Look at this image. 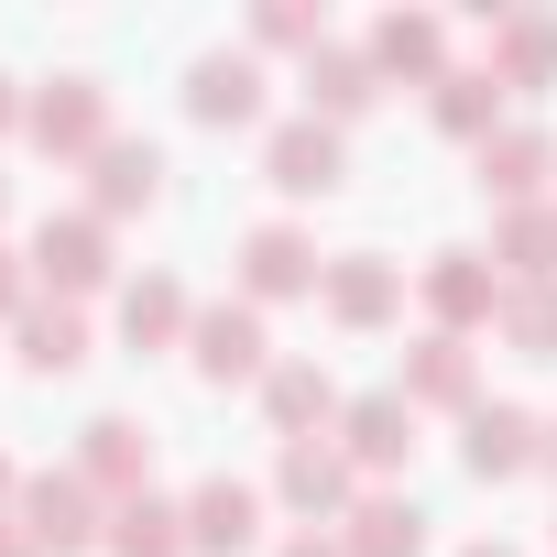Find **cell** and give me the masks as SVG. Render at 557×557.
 Returning <instances> with one entry per match:
<instances>
[{
  "mask_svg": "<svg viewBox=\"0 0 557 557\" xmlns=\"http://www.w3.org/2000/svg\"><path fill=\"white\" fill-rule=\"evenodd\" d=\"M426 546V513L416 503H361L350 513V557H416Z\"/></svg>",
  "mask_w": 557,
  "mask_h": 557,
  "instance_id": "26",
  "label": "cell"
},
{
  "mask_svg": "<svg viewBox=\"0 0 557 557\" xmlns=\"http://www.w3.org/2000/svg\"><path fill=\"white\" fill-rule=\"evenodd\" d=\"M262 405H273V426H285V437H307V426L339 416V383H329L318 361H273V372H262Z\"/></svg>",
  "mask_w": 557,
  "mask_h": 557,
  "instance_id": "15",
  "label": "cell"
},
{
  "mask_svg": "<svg viewBox=\"0 0 557 557\" xmlns=\"http://www.w3.org/2000/svg\"><path fill=\"white\" fill-rule=\"evenodd\" d=\"M12 307H34V285H23V262L0 251V318H12Z\"/></svg>",
  "mask_w": 557,
  "mask_h": 557,
  "instance_id": "29",
  "label": "cell"
},
{
  "mask_svg": "<svg viewBox=\"0 0 557 557\" xmlns=\"http://www.w3.org/2000/svg\"><path fill=\"white\" fill-rule=\"evenodd\" d=\"M175 329H197L175 273H143V285H121V339H132V350H164Z\"/></svg>",
  "mask_w": 557,
  "mask_h": 557,
  "instance_id": "16",
  "label": "cell"
},
{
  "mask_svg": "<svg viewBox=\"0 0 557 557\" xmlns=\"http://www.w3.org/2000/svg\"><path fill=\"white\" fill-rule=\"evenodd\" d=\"M285 503H296V513H339V503H350V448L296 437V448H285Z\"/></svg>",
  "mask_w": 557,
  "mask_h": 557,
  "instance_id": "19",
  "label": "cell"
},
{
  "mask_svg": "<svg viewBox=\"0 0 557 557\" xmlns=\"http://www.w3.org/2000/svg\"><path fill=\"white\" fill-rule=\"evenodd\" d=\"M12 524H23L34 546H55V557H66V546H88V535H99V492H88L77 470H45V481H23V513H12Z\"/></svg>",
  "mask_w": 557,
  "mask_h": 557,
  "instance_id": "3",
  "label": "cell"
},
{
  "mask_svg": "<svg viewBox=\"0 0 557 557\" xmlns=\"http://www.w3.org/2000/svg\"><path fill=\"white\" fill-rule=\"evenodd\" d=\"M34 273L66 285V296L110 285V219H45V230H34Z\"/></svg>",
  "mask_w": 557,
  "mask_h": 557,
  "instance_id": "6",
  "label": "cell"
},
{
  "mask_svg": "<svg viewBox=\"0 0 557 557\" xmlns=\"http://www.w3.org/2000/svg\"><path fill=\"white\" fill-rule=\"evenodd\" d=\"M503 262H513V285H557V208H513L503 219Z\"/></svg>",
  "mask_w": 557,
  "mask_h": 557,
  "instance_id": "25",
  "label": "cell"
},
{
  "mask_svg": "<svg viewBox=\"0 0 557 557\" xmlns=\"http://www.w3.org/2000/svg\"><path fill=\"white\" fill-rule=\"evenodd\" d=\"M339 437H350V470H394V459H416V405L405 394H361L339 416Z\"/></svg>",
  "mask_w": 557,
  "mask_h": 557,
  "instance_id": "11",
  "label": "cell"
},
{
  "mask_svg": "<svg viewBox=\"0 0 557 557\" xmlns=\"http://www.w3.org/2000/svg\"><path fill=\"white\" fill-rule=\"evenodd\" d=\"M503 77L513 88H546L557 77V23L535 12V23H503Z\"/></svg>",
  "mask_w": 557,
  "mask_h": 557,
  "instance_id": "27",
  "label": "cell"
},
{
  "mask_svg": "<svg viewBox=\"0 0 557 557\" xmlns=\"http://www.w3.org/2000/svg\"><path fill=\"white\" fill-rule=\"evenodd\" d=\"M251 535H262V492L251 481H197L186 492V546L219 557V546H251Z\"/></svg>",
  "mask_w": 557,
  "mask_h": 557,
  "instance_id": "12",
  "label": "cell"
},
{
  "mask_svg": "<svg viewBox=\"0 0 557 557\" xmlns=\"http://www.w3.org/2000/svg\"><path fill=\"white\" fill-rule=\"evenodd\" d=\"M426 307H437L448 339H459V329H481V318L503 307V285L481 273V251H437V262H426Z\"/></svg>",
  "mask_w": 557,
  "mask_h": 557,
  "instance_id": "13",
  "label": "cell"
},
{
  "mask_svg": "<svg viewBox=\"0 0 557 557\" xmlns=\"http://www.w3.org/2000/svg\"><path fill=\"white\" fill-rule=\"evenodd\" d=\"M470 470H481V481L535 470V416H524V405H470Z\"/></svg>",
  "mask_w": 557,
  "mask_h": 557,
  "instance_id": "14",
  "label": "cell"
},
{
  "mask_svg": "<svg viewBox=\"0 0 557 557\" xmlns=\"http://www.w3.org/2000/svg\"><path fill=\"white\" fill-rule=\"evenodd\" d=\"M492 110H503V77H470V66H448V77H437V132L492 143Z\"/></svg>",
  "mask_w": 557,
  "mask_h": 557,
  "instance_id": "23",
  "label": "cell"
},
{
  "mask_svg": "<svg viewBox=\"0 0 557 557\" xmlns=\"http://www.w3.org/2000/svg\"><path fill=\"white\" fill-rule=\"evenodd\" d=\"M437 55H448V34H437L426 12H394V23H372V66H394V77H448Z\"/></svg>",
  "mask_w": 557,
  "mask_h": 557,
  "instance_id": "21",
  "label": "cell"
},
{
  "mask_svg": "<svg viewBox=\"0 0 557 557\" xmlns=\"http://www.w3.org/2000/svg\"><path fill=\"white\" fill-rule=\"evenodd\" d=\"M318 273H329V262H318V240H307V230H285V219H262V230L240 240V285H251V296H307Z\"/></svg>",
  "mask_w": 557,
  "mask_h": 557,
  "instance_id": "7",
  "label": "cell"
},
{
  "mask_svg": "<svg viewBox=\"0 0 557 557\" xmlns=\"http://www.w3.org/2000/svg\"><path fill=\"white\" fill-rule=\"evenodd\" d=\"M12 110H23V99H12V77H0V132H12Z\"/></svg>",
  "mask_w": 557,
  "mask_h": 557,
  "instance_id": "32",
  "label": "cell"
},
{
  "mask_svg": "<svg viewBox=\"0 0 557 557\" xmlns=\"http://www.w3.org/2000/svg\"><path fill=\"white\" fill-rule=\"evenodd\" d=\"M0 208H12V175H0Z\"/></svg>",
  "mask_w": 557,
  "mask_h": 557,
  "instance_id": "36",
  "label": "cell"
},
{
  "mask_svg": "<svg viewBox=\"0 0 557 557\" xmlns=\"http://www.w3.org/2000/svg\"><path fill=\"white\" fill-rule=\"evenodd\" d=\"M535 459H546V470H557V426H546V437H535Z\"/></svg>",
  "mask_w": 557,
  "mask_h": 557,
  "instance_id": "33",
  "label": "cell"
},
{
  "mask_svg": "<svg viewBox=\"0 0 557 557\" xmlns=\"http://www.w3.org/2000/svg\"><path fill=\"white\" fill-rule=\"evenodd\" d=\"M503 329H513L524 350H557V285H513V296H503Z\"/></svg>",
  "mask_w": 557,
  "mask_h": 557,
  "instance_id": "28",
  "label": "cell"
},
{
  "mask_svg": "<svg viewBox=\"0 0 557 557\" xmlns=\"http://www.w3.org/2000/svg\"><path fill=\"white\" fill-rule=\"evenodd\" d=\"M77 481H110L121 503L143 492V426L132 416H88V448H77Z\"/></svg>",
  "mask_w": 557,
  "mask_h": 557,
  "instance_id": "18",
  "label": "cell"
},
{
  "mask_svg": "<svg viewBox=\"0 0 557 557\" xmlns=\"http://www.w3.org/2000/svg\"><path fill=\"white\" fill-rule=\"evenodd\" d=\"M0 557H45V546H34V535H23V524H12V535H0Z\"/></svg>",
  "mask_w": 557,
  "mask_h": 557,
  "instance_id": "30",
  "label": "cell"
},
{
  "mask_svg": "<svg viewBox=\"0 0 557 557\" xmlns=\"http://www.w3.org/2000/svg\"><path fill=\"white\" fill-rule=\"evenodd\" d=\"M394 394H405V405H416V394H426V405H470V350H459L448 329H437V339H416V361H405V383H394Z\"/></svg>",
  "mask_w": 557,
  "mask_h": 557,
  "instance_id": "22",
  "label": "cell"
},
{
  "mask_svg": "<svg viewBox=\"0 0 557 557\" xmlns=\"http://www.w3.org/2000/svg\"><path fill=\"white\" fill-rule=\"evenodd\" d=\"M164 197V153L153 143H110L99 153V219H132V208H153Z\"/></svg>",
  "mask_w": 557,
  "mask_h": 557,
  "instance_id": "17",
  "label": "cell"
},
{
  "mask_svg": "<svg viewBox=\"0 0 557 557\" xmlns=\"http://www.w3.org/2000/svg\"><path fill=\"white\" fill-rule=\"evenodd\" d=\"M23 132H34L45 153H110V88H99V77H45V88L23 99Z\"/></svg>",
  "mask_w": 557,
  "mask_h": 557,
  "instance_id": "1",
  "label": "cell"
},
{
  "mask_svg": "<svg viewBox=\"0 0 557 557\" xmlns=\"http://www.w3.org/2000/svg\"><path fill=\"white\" fill-rule=\"evenodd\" d=\"M0 492H12V459H0Z\"/></svg>",
  "mask_w": 557,
  "mask_h": 557,
  "instance_id": "35",
  "label": "cell"
},
{
  "mask_svg": "<svg viewBox=\"0 0 557 557\" xmlns=\"http://www.w3.org/2000/svg\"><path fill=\"white\" fill-rule=\"evenodd\" d=\"M285 557H350V546H318V535H296V546H285Z\"/></svg>",
  "mask_w": 557,
  "mask_h": 557,
  "instance_id": "31",
  "label": "cell"
},
{
  "mask_svg": "<svg viewBox=\"0 0 557 557\" xmlns=\"http://www.w3.org/2000/svg\"><path fill=\"white\" fill-rule=\"evenodd\" d=\"M546 175H557V143L524 121V132H492L481 143V186L503 197V208H546Z\"/></svg>",
  "mask_w": 557,
  "mask_h": 557,
  "instance_id": "8",
  "label": "cell"
},
{
  "mask_svg": "<svg viewBox=\"0 0 557 557\" xmlns=\"http://www.w3.org/2000/svg\"><path fill=\"white\" fill-rule=\"evenodd\" d=\"M318 285H329V318H339V329H383V318L405 307V273H394L383 251H339Z\"/></svg>",
  "mask_w": 557,
  "mask_h": 557,
  "instance_id": "5",
  "label": "cell"
},
{
  "mask_svg": "<svg viewBox=\"0 0 557 557\" xmlns=\"http://www.w3.org/2000/svg\"><path fill=\"white\" fill-rule=\"evenodd\" d=\"M186 110H197L208 132L251 121V110H262V66H251V55H230V45H219V55H197V66H186Z\"/></svg>",
  "mask_w": 557,
  "mask_h": 557,
  "instance_id": "9",
  "label": "cell"
},
{
  "mask_svg": "<svg viewBox=\"0 0 557 557\" xmlns=\"http://www.w3.org/2000/svg\"><path fill=\"white\" fill-rule=\"evenodd\" d=\"M470 557H513V546H470Z\"/></svg>",
  "mask_w": 557,
  "mask_h": 557,
  "instance_id": "34",
  "label": "cell"
},
{
  "mask_svg": "<svg viewBox=\"0 0 557 557\" xmlns=\"http://www.w3.org/2000/svg\"><path fill=\"white\" fill-rule=\"evenodd\" d=\"M372 99H383V66H372L361 45H318V55H307V121L339 132V121H361Z\"/></svg>",
  "mask_w": 557,
  "mask_h": 557,
  "instance_id": "4",
  "label": "cell"
},
{
  "mask_svg": "<svg viewBox=\"0 0 557 557\" xmlns=\"http://www.w3.org/2000/svg\"><path fill=\"white\" fill-rule=\"evenodd\" d=\"M262 164H273L285 197H329V186H339V132H329V121H285V132L262 143Z\"/></svg>",
  "mask_w": 557,
  "mask_h": 557,
  "instance_id": "10",
  "label": "cell"
},
{
  "mask_svg": "<svg viewBox=\"0 0 557 557\" xmlns=\"http://www.w3.org/2000/svg\"><path fill=\"white\" fill-rule=\"evenodd\" d=\"M197 350V372L208 383H251V372H273V350H262V307H197V329H186Z\"/></svg>",
  "mask_w": 557,
  "mask_h": 557,
  "instance_id": "2",
  "label": "cell"
},
{
  "mask_svg": "<svg viewBox=\"0 0 557 557\" xmlns=\"http://www.w3.org/2000/svg\"><path fill=\"white\" fill-rule=\"evenodd\" d=\"M23 361L34 372H77L88 361V318L77 307H23Z\"/></svg>",
  "mask_w": 557,
  "mask_h": 557,
  "instance_id": "24",
  "label": "cell"
},
{
  "mask_svg": "<svg viewBox=\"0 0 557 557\" xmlns=\"http://www.w3.org/2000/svg\"><path fill=\"white\" fill-rule=\"evenodd\" d=\"M186 546V513L164 503V492H132L121 513H110V557H175Z\"/></svg>",
  "mask_w": 557,
  "mask_h": 557,
  "instance_id": "20",
  "label": "cell"
}]
</instances>
